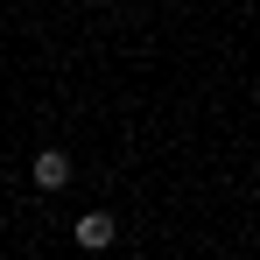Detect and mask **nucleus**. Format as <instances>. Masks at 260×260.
<instances>
[{
  "label": "nucleus",
  "mask_w": 260,
  "mask_h": 260,
  "mask_svg": "<svg viewBox=\"0 0 260 260\" xmlns=\"http://www.w3.org/2000/svg\"><path fill=\"white\" fill-rule=\"evenodd\" d=\"M113 232H120V218H113V211H85V218H78V246H85V253L113 246Z\"/></svg>",
  "instance_id": "nucleus-1"
},
{
  "label": "nucleus",
  "mask_w": 260,
  "mask_h": 260,
  "mask_svg": "<svg viewBox=\"0 0 260 260\" xmlns=\"http://www.w3.org/2000/svg\"><path fill=\"white\" fill-rule=\"evenodd\" d=\"M36 183H43V190H63V183H71V155H63V148H43V155H36Z\"/></svg>",
  "instance_id": "nucleus-2"
}]
</instances>
